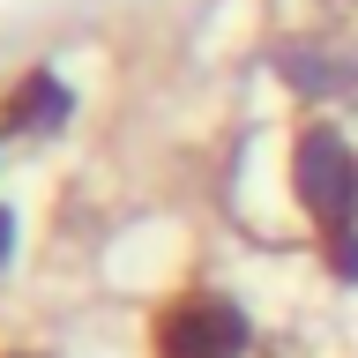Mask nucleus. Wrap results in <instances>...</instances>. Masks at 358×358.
Instances as JSON below:
<instances>
[{
	"label": "nucleus",
	"mask_w": 358,
	"mask_h": 358,
	"mask_svg": "<svg viewBox=\"0 0 358 358\" xmlns=\"http://www.w3.org/2000/svg\"><path fill=\"white\" fill-rule=\"evenodd\" d=\"M157 351L164 358H239L246 351V321L224 299L194 291V299H179L164 321H157Z\"/></svg>",
	"instance_id": "1"
},
{
	"label": "nucleus",
	"mask_w": 358,
	"mask_h": 358,
	"mask_svg": "<svg viewBox=\"0 0 358 358\" xmlns=\"http://www.w3.org/2000/svg\"><path fill=\"white\" fill-rule=\"evenodd\" d=\"M299 194H306L313 217H351V201H358V164L351 150H343V134L329 127H313L306 142H299Z\"/></svg>",
	"instance_id": "2"
},
{
	"label": "nucleus",
	"mask_w": 358,
	"mask_h": 358,
	"mask_svg": "<svg viewBox=\"0 0 358 358\" xmlns=\"http://www.w3.org/2000/svg\"><path fill=\"white\" fill-rule=\"evenodd\" d=\"M0 224H8V217H0ZM0 254H8V231H0Z\"/></svg>",
	"instance_id": "3"
}]
</instances>
